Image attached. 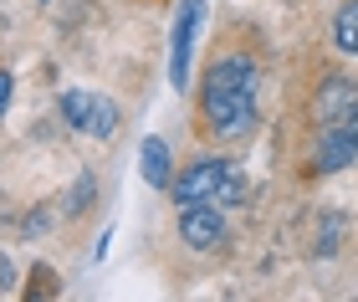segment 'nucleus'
Returning <instances> with one entry per match:
<instances>
[{"mask_svg": "<svg viewBox=\"0 0 358 302\" xmlns=\"http://www.w3.org/2000/svg\"><path fill=\"white\" fill-rule=\"evenodd\" d=\"M353 108H358V87L348 82V77H328L322 92H317V118L322 123H348Z\"/></svg>", "mask_w": 358, "mask_h": 302, "instance_id": "obj_7", "label": "nucleus"}, {"mask_svg": "<svg viewBox=\"0 0 358 302\" xmlns=\"http://www.w3.org/2000/svg\"><path fill=\"white\" fill-rule=\"evenodd\" d=\"M333 41H338V52H358V0L338 10V21H333Z\"/></svg>", "mask_w": 358, "mask_h": 302, "instance_id": "obj_9", "label": "nucleus"}, {"mask_svg": "<svg viewBox=\"0 0 358 302\" xmlns=\"http://www.w3.org/2000/svg\"><path fill=\"white\" fill-rule=\"evenodd\" d=\"M358 164V123H328V134H322L317 144V169H348Z\"/></svg>", "mask_w": 358, "mask_h": 302, "instance_id": "obj_6", "label": "nucleus"}, {"mask_svg": "<svg viewBox=\"0 0 358 302\" xmlns=\"http://www.w3.org/2000/svg\"><path fill=\"white\" fill-rule=\"evenodd\" d=\"M200 21H205V0H185L174 15V31H169V82L174 87L189 82V52H194V36H200Z\"/></svg>", "mask_w": 358, "mask_h": 302, "instance_id": "obj_4", "label": "nucleus"}, {"mask_svg": "<svg viewBox=\"0 0 358 302\" xmlns=\"http://www.w3.org/2000/svg\"><path fill=\"white\" fill-rule=\"evenodd\" d=\"M348 123H358V108H353V118H348Z\"/></svg>", "mask_w": 358, "mask_h": 302, "instance_id": "obj_11", "label": "nucleus"}, {"mask_svg": "<svg viewBox=\"0 0 358 302\" xmlns=\"http://www.w3.org/2000/svg\"><path fill=\"white\" fill-rule=\"evenodd\" d=\"M179 236L194 246V251H215L225 241V215L220 205H185L179 210Z\"/></svg>", "mask_w": 358, "mask_h": 302, "instance_id": "obj_5", "label": "nucleus"}, {"mask_svg": "<svg viewBox=\"0 0 358 302\" xmlns=\"http://www.w3.org/2000/svg\"><path fill=\"white\" fill-rule=\"evenodd\" d=\"M174 195H179V205H236L246 195V180H241V169L231 159H200V164H189L179 174Z\"/></svg>", "mask_w": 358, "mask_h": 302, "instance_id": "obj_2", "label": "nucleus"}, {"mask_svg": "<svg viewBox=\"0 0 358 302\" xmlns=\"http://www.w3.org/2000/svg\"><path fill=\"white\" fill-rule=\"evenodd\" d=\"M143 180L154 189L169 185V144L164 138H143Z\"/></svg>", "mask_w": 358, "mask_h": 302, "instance_id": "obj_8", "label": "nucleus"}, {"mask_svg": "<svg viewBox=\"0 0 358 302\" xmlns=\"http://www.w3.org/2000/svg\"><path fill=\"white\" fill-rule=\"evenodd\" d=\"M6 103H10V72H0V113H6Z\"/></svg>", "mask_w": 358, "mask_h": 302, "instance_id": "obj_10", "label": "nucleus"}, {"mask_svg": "<svg viewBox=\"0 0 358 302\" xmlns=\"http://www.w3.org/2000/svg\"><path fill=\"white\" fill-rule=\"evenodd\" d=\"M256 123V67L251 57H225L205 82V129L215 138H241Z\"/></svg>", "mask_w": 358, "mask_h": 302, "instance_id": "obj_1", "label": "nucleus"}, {"mask_svg": "<svg viewBox=\"0 0 358 302\" xmlns=\"http://www.w3.org/2000/svg\"><path fill=\"white\" fill-rule=\"evenodd\" d=\"M62 118L72 123L77 134H92V138H113L118 134V108H113L108 98H97V92H62Z\"/></svg>", "mask_w": 358, "mask_h": 302, "instance_id": "obj_3", "label": "nucleus"}]
</instances>
